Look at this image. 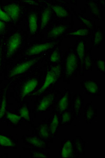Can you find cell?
I'll use <instances>...</instances> for the list:
<instances>
[{
    "label": "cell",
    "mask_w": 105,
    "mask_h": 158,
    "mask_svg": "<svg viewBox=\"0 0 105 158\" xmlns=\"http://www.w3.org/2000/svg\"><path fill=\"white\" fill-rule=\"evenodd\" d=\"M61 74V67L60 65H56L52 67L48 72H47L44 81V84L41 87V88L37 91L36 95H39L42 93L43 91L51 86V85L54 83Z\"/></svg>",
    "instance_id": "1"
},
{
    "label": "cell",
    "mask_w": 105,
    "mask_h": 158,
    "mask_svg": "<svg viewBox=\"0 0 105 158\" xmlns=\"http://www.w3.org/2000/svg\"><path fill=\"white\" fill-rule=\"evenodd\" d=\"M36 63V60L35 59L27 60L25 61L21 62L13 68L9 72V76L10 77H15L19 76L21 74L30 69L34 64Z\"/></svg>",
    "instance_id": "2"
},
{
    "label": "cell",
    "mask_w": 105,
    "mask_h": 158,
    "mask_svg": "<svg viewBox=\"0 0 105 158\" xmlns=\"http://www.w3.org/2000/svg\"><path fill=\"white\" fill-rule=\"evenodd\" d=\"M78 66V57L74 53H69L67 54L65 65V75L69 77L75 72Z\"/></svg>",
    "instance_id": "3"
},
{
    "label": "cell",
    "mask_w": 105,
    "mask_h": 158,
    "mask_svg": "<svg viewBox=\"0 0 105 158\" xmlns=\"http://www.w3.org/2000/svg\"><path fill=\"white\" fill-rule=\"evenodd\" d=\"M21 43V36L19 33L13 34L9 39L7 45L6 55L7 57L12 56L19 48Z\"/></svg>",
    "instance_id": "4"
},
{
    "label": "cell",
    "mask_w": 105,
    "mask_h": 158,
    "mask_svg": "<svg viewBox=\"0 0 105 158\" xmlns=\"http://www.w3.org/2000/svg\"><path fill=\"white\" fill-rule=\"evenodd\" d=\"M38 83L37 79L36 78H32L26 81L21 88L20 97L21 98H24L33 91L36 88Z\"/></svg>",
    "instance_id": "5"
},
{
    "label": "cell",
    "mask_w": 105,
    "mask_h": 158,
    "mask_svg": "<svg viewBox=\"0 0 105 158\" xmlns=\"http://www.w3.org/2000/svg\"><path fill=\"white\" fill-rule=\"evenodd\" d=\"M55 45V44L53 43H46L33 46L26 50L25 55L27 56H34L40 54L46 50L54 48Z\"/></svg>",
    "instance_id": "6"
},
{
    "label": "cell",
    "mask_w": 105,
    "mask_h": 158,
    "mask_svg": "<svg viewBox=\"0 0 105 158\" xmlns=\"http://www.w3.org/2000/svg\"><path fill=\"white\" fill-rule=\"evenodd\" d=\"M74 153V147L70 140L67 139L64 141L61 146L60 156L61 158H71L73 157Z\"/></svg>",
    "instance_id": "7"
},
{
    "label": "cell",
    "mask_w": 105,
    "mask_h": 158,
    "mask_svg": "<svg viewBox=\"0 0 105 158\" xmlns=\"http://www.w3.org/2000/svg\"><path fill=\"white\" fill-rule=\"evenodd\" d=\"M25 141L27 144L39 149H45L46 147L44 141L36 136L28 135L25 138Z\"/></svg>",
    "instance_id": "8"
},
{
    "label": "cell",
    "mask_w": 105,
    "mask_h": 158,
    "mask_svg": "<svg viewBox=\"0 0 105 158\" xmlns=\"http://www.w3.org/2000/svg\"><path fill=\"white\" fill-rule=\"evenodd\" d=\"M82 86L89 95H96L99 93V87L94 81L86 80L82 83Z\"/></svg>",
    "instance_id": "9"
},
{
    "label": "cell",
    "mask_w": 105,
    "mask_h": 158,
    "mask_svg": "<svg viewBox=\"0 0 105 158\" xmlns=\"http://www.w3.org/2000/svg\"><path fill=\"white\" fill-rule=\"evenodd\" d=\"M6 12L9 17L14 21H17L20 15V8L15 4H10L6 7Z\"/></svg>",
    "instance_id": "10"
},
{
    "label": "cell",
    "mask_w": 105,
    "mask_h": 158,
    "mask_svg": "<svg viewBox=\"0 0 105 158\" xmlns=\"http://www.w3.org/2000/svg\"><path fill=\"white\" fill-rule=\"evenodd\" d=\"M53 100V97L52 95H47L44 96L39 102L38 106L36 108L37 111L42 112L45 110L49 107Z\"/></svg>",
    "instance_id": "11"
},
{
    "label": "cell",
    "mask_w": 105,
    "mask_h": 158,
    "mask_svg": "<svg viewBox=\"0 0 105 158\" xmlns=\"http://www.w3.org/2000/svg\"><path fill=\"white\" fill-rule=\"evenodd\" d=\"M66 29L67 27L64 25H58L55 26L48 32V37L49 38H55L60 36L65 32Z\"/></svg>",
    "instance_id": "12"
},
{
    "label": "cell",
    "mask_w": 105,
    "mask_h": 158,
    "mask_svg": "<svg viewBox=\"0 0 105 158\" xmlns=\"http://www.w3.org/2000/svg\"><path fill=\"white\" fill-rule=\"evenodd\" d=\"M82 107V96L79 94L75 95L73 101V108L74 111L76 115L80 113Z\"/></svg>",
    "instance_id": "13"
},
{
    "label": "cell",
    "mask_w": 105,
    "mask_h": 158,
    "mask_svg": "<svg viewBox=\"0 0 105 158\" xmlns=\"http://www.w3.org/2000/svg\"><path fill=\"white\" fill-rule=\"evenodd\" d=\"M69 93L66 92L60 98L58 104V108L60 112H64L68 108L69 105Z\"/></svg>",
    "instance_id": "14"
},
{
    "label": "cell",
    "mask_w": 105,
    "mask_h": 158,
    "mask_svg": "<svg viewBox=\"0 0 105 158\" xmlns=\"http://www.w3.org/2000/svg\"><path fill=\"white\" fill-rule=\"evenodd\" d=\"M85 111V120L87 123H90L93 121L95 116V110L93 105L87 104Z\"/></svg>",
    "instance_id": "15"
},
{
    "label": "cell",
    "mask_w": 105,
    "mask_h": 158,
    "mask_svg": "<svg viewBox=\"0 0 105 158\" xmlns=\"http://www.w3.org/2000/svg\"><path fill=\"white\" fill-rule=\"evenodd\" d=\"M28 27L30 32L32 34H35L37 28V19L36 14L32 13L28 17Z\"/></svg>",
    "instance_id": "16"
},
{
    "label": "cell",
    "mask_w": 105,
    "mask_h": 158,
    "mask_svg": "<svg viewBox=\"0 0 105 158\" xmlns=\"http://www.w3.org/2000/svg\"><path fill=\"white\" fill-rule=\"evenodd\" d=\"M51 11L49 9H46L43 11L41 16V23H40V27L41 28H44L47 27L48 24L51 19Z\"/></svg>",
    "instance_id": "17"
},
{
    "label": "cell",
    "mask_w": 105,
    "mask_h": 158,
    "mask_svg": "<svg viewBox=\"0 0 105 158\" xmlns=\"http://www.w3.org/2000/svg\"><path fill=\"white\" fill-rule=\"evenodd\" d=\"M38 132L40 137L43 139H48L51 135L49 134L48 126L46 123H42V125L40 126Z\"/></svg>",
    "instance_id": "18"
},
{
    "label": "cell",
    "mask_w": 105,
    "mask_h": 158,
    "mask_svg": "<svg viewBox=\"0 0 105 158\" xmlns=\"http://www.w3.org/2000/svg\"><path fill=\"white\" fill-rule=\"evenodd\" d=\"M76 53L78 58L82 61V59L85 55V44L82 41H79L76 46Z\"/></svg>",
    "instance_id": "19"
},
{
    "label": "cell",
    "mask_w": 105,
    "mask_h": 158,
    "mask_svg": "<svg viewBox=\"0 0 105 158\" xmlns=\"http://www.w3.org/2000/svg\"><path fill=\"white\" fill-rule=\"evenodd\" d=\"M56 15L60 18H65L68 16V12L66 9L61 6H54L52 7Z\"/></svg>",
    "instance_id": "20"
},
{
    "label": "cell",
    "mask_w": 105,
    "mask_h": 158,
    "mask_svg": "<svg viewBox=\"0 0 105 158\" xmlns=\"http://www.w3.org/2000/svg\"><path fill=\"white\" fill-rule=\"evenodd\" d=\"M74 147L75 148L77 152L82 153L84 152L85 142L81 137H76L74 141Z\"/></svg>",
    "instance_id": "21"
},
{
    "label": "cell",
    "mask_w": 105,
    "mask_h": 158,
    "mask_svg": "<svg viewBox=\"0 0 105 158\" xmlns=\"http://www.w3.org/2000/svg\"><path fill=\"white\" fill-rule=\"evenodd\" d=\"M0 145L7 147H13L15 146L10 138L2 135H0Z\"/></svg>",
    "instance_id": "22"
},
{
    "label": "cell",
    "mask_w": 105,
    "mask_h": 158,
    "mask_svg": "<svg viewBox=\"0 0 105 158\" xmlns=\"http://www.w3.org/2000/svg\"><path fill=\"white\" fill-rule=\"evenodd\" d=\"M59 123V119L57 114H54L52 117V121H51V126H50V132L52 135L54 136L56 134V130L58 126Z\"/></svg>",
    "instance_id": "23"
},
{
    "label": "cell",
    "mask_w": 105,
    "mask_h": 158,
    "mask_svg": "<svg viewBox=\"0 0 105 158\" xmlns=\"http://www.w3.org/2000/svg\"><path fill=\"white\" fill-rule=\"evenodd\" d=\"M103 33L102 30L98 29L97 30L95 34H94V45L95 46L99 45L101 44L102 41L103 40Z\"/></svg>",
    "instance_id": "24"
},
{
    "label": "cell",
    "mask_w": 105,
    "mask_h": 158,
    "mask_svg": "<svg viewBox=\"0 0 105 158\" xmlns=\"http://www.w3.org/2000/svg\"><path fill=\"white\" fill-rule=\"evenodd\" d=\"M88 34V31L87 28H79L74 32L70 33L69 35L72 36H85Z\"/></svg>",
    "instance_id": "25"
},
{
    "label": "cell",
    "mask_w": 105,
    "mask_h": 158,
    "mask_svg": "<svg viewBox=\"0 0 105 158\" xmlns=\"http://www.w3.org/2000/svg\"><path fill=\"white\" fill-rule=\"evenodd\" d=\"M6 117L10 122L15 124L19 123L21 119V116L10 113H7Z\"/></svg>",
    "instance_id": "26"
},
{
    "label": "cell",
    "mask_w": 105,
    "mask_h": 158,
    "mask_svg": "<svg viewBox=\"0 0 105 158\" xmlns=\"http://www.w3.org/2000/svg\"><path fill=\"white\" fill-rule=\"evenodd\" d=\"M19 114L22 118H23L26 121L28 120L30 117V113H29L28 108L26 106H24L21 108L19 110Z\"/></svg>",
    "instance_id": "27"
},
{
    "label": "cell",
    "mask_w": 105,
    "mask_h": 158,
    "mask_svg": "<svg viewBox=\"0 0 105 158\" xmlns=\"http://www.w3.org/2000/svg\"><path fill=\"white\" fill-rule=\"evenodd\" d=\"M72 118V113L69 111H65L62 114L61 117V123L63 125H66L70 122Z\"/></svg>",
    "instance_id": "28"
},
{
    "label": "cell",
    "mask_w": 105,
    "mask_h": 158,
    "mask_svg": "<svg viewBox=\"0 0 105 158\" xmlns=\"http://www.w3.org/2000/svg\"><path fill=\"white\" fill-rule=\"evenodd\" d=\"M31 156L33 158H48L49 157L47 153L44 152H40V151H36V150H31Z\"/></svg>",
    "instance_id": "29"
},
{
    "label": "cell",
    "mask_w": 105,
    "mask_h": 158,
    "mask_svg": "<svg viewBox=\"0 0 105 158\" xmlns=\"http://www.w3.org/2000/svg\"><path fill=\"white\" fill-rule=\"evenodd\" d=\"M6 111V98L4 97L2 100L1 107H0V119L4 116Z\"/></svg>",
    "instance_id": "30"
},
{
    "label": "cell",
    "mask_w": 105,
    "mask_h": 158,
    "mask_svg": "<svg viewBox=\"0 0 105 158\" xmlns=\"http://www.w3.org/2000/svg\"><path fill=\"white\" fill-rule=\"evenodd\" d=\"M60 57V52L58 50L55 51L50 56V61L52 63H56L59 60Z\"/></svg>",
    "instance_id": "31"
},
{
    "label": "cell",
    "mask_w": 105,
    "mask_h": 158,
    "mask_svg": "<svg viewBox=\"0 0 105 158\" xmlns=\"http://www.w3.org/2000/svg\"><path fill=\"white\" fill-rule=\"evenodd\" d=\"M104 60L103 59H100L98 60L97 61V68L98 70H99L100 72L104 73Z\"/></svg>",
    "instance_id": "32"
},
{
    "label": "cell",
    "mask_w": 105,
    "mask_h": 158,
    "mask_svg": "<svg viewBox=\"0 0 105 158\" xmlns=\"http://www.w3.org/2000/svg\"><path fill=\"white\" fill-rule=\"evenodd\" d=\"M91 66V60L89 55H87L85 58V67L86 69H89Z\"/></svg>",
    "instance_id": "33"
},
{
    "label": "cell",
    "mask_w": 105,
    "mask_h": 158,
    "mask_svg": "<svg viewBox=\"0 0 105 158\" xmlns=\"http://www.w3.org/2000/svg\"><path fill=\"white\" fill-rule=\"evenodd\" d=\"M0 19L4 21H9L10 18L6 13L4 12L1 9H0Z\"/></svg>",
    "instance_id": "34"
},
{
    "label": "cell",
    "mask_w": 105,
    "mask_h": 158,
    "mask_svg": "<svg viewBox=\"0 0 105 158\" xmlns=\"http://www.w3.org/2000/svg\"><path fill=\"white\" fill-rule=\"evenodd\" d=\"M90 9H91L92 13L93 14H96V15H99V10H98V7L97 6L96 4H94L91 3L90 4Z\"/></svg>",
    "instance_id": "35"
},
{
    "label": "cell",
    "mask_w": 105,
    "mask_h": 158,
    "mask_svg": "<svg viewBox=\"0 0 105 158\" xmlns=\"http://www.w3.org/2000/svg\"><path fill=\"white\" fill-rule=\"evenodd\" d=\"M82 22H83L84 24H85L88 27H91V26H92V23H91V22L89 20L85 19H82Z\"/></svg>",
    "instance_id": "36"
},
{
    "label": "cell",
    "mask_w": 105,
    "mask_h": 158,
    "mask_svg": "<svg viewBox=\"0 0 105 158\" xmlns=\"http://www.w3.org/2000/svg\"><path fill=\"white\" fill-rule=\"evenodd\" d=\"M4 27H5L4 24L1 21H0V33L4 30Z\"/></svg>",
    "instance_id": "37"
}]
</instances>
